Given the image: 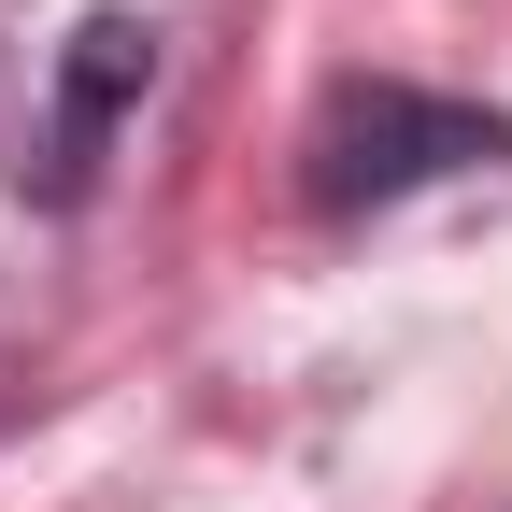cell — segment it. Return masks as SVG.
<instances>
[{
	"label": "cell",
	"mask_w": 512,
	"mask_h": 512,
	"mask_svg": "<svg viewBox=\"0 0 512 512\" xmlns=\"http://www.w3.org/2000/svg\"><path fill=\"white\" fill-rule=\"evenodd\" d=\"M456 157H498V114H456V100H413V86H342L313 114V200L356 214V200H399V185L456 171Z\"/></svg>",
	"instance_id": "1"
},
{
	"label": "cell",
	"mask_w": 512,
	"mask_h": 512,
	"mask_svg": "<svg viewBox=\"0 0 512 512\" xmlns=\"http://www.w3.org/2000/svg\"><path fill=\"white\" fill-rule=\"evenodd\" d=\"M143 57H157V43L128 29V15H86V57H72V157H57V171H86V157H100V128H114V100L143 86Z\"/></svg>",
	"instance_id": "2"
}]
</instances>
